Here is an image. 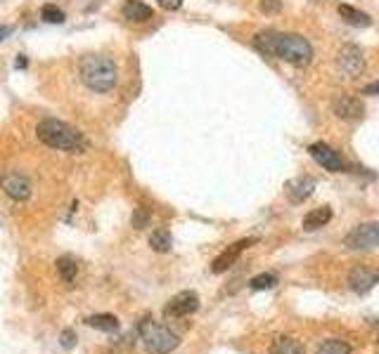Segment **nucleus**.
Wrapping results in <instances>:
<instances>
[{
    "label": "nucleus",
    "mask_w": 379,
    "mask_h": 354,
    "mask_svg": "<svg viewBox=\"0 0 379 354\" xmlns=\"http://www.w3.org/2000/svg\"><path fill=\"white\" fill-rule=\"evenodd\" d=\"M254 45L265 57H278L292 67H308L313 59V47L304 35L299 33H278V31H261L256 33Z\"/></svg>",
    "instance_id": "1"
},
{
    "label": "nucleus",
    "mask_w": 379,
    "mask_h": 354,
    "mask_svg": "<svg viewBox=\"0 0 379 354\" xmlns=\"http://www.w3.org/2000/svg\"><path fill=\"white\" fill-rule=\"evenodd\" d=\"M36 135L45 147L60 149V152L81 154V152H86V147H88V139L83 137V132L79 130V127L62 123V120H57V118H43L40 120V123L36 125Z\"/></svg>",
    "instance_id": "2"
},
{
    "label": "nucleus",
    "mask_w": 379,
    "mask_h": 354,
    "mask_svg": "<svg viewBox=\"0 0 379 354\" xmlns=\"http://www.w3.org/2000/svg\"><path fill=\"white\" fill-rule=\"evenodd\" d=\"M79 74L86 88L95 92H109L116 85V64L107 55H86L79 64Z\"/></svg>",
    "instance_id": "3"
},
{
    "label": "nucleus",
    "mask_w": 379,
    "mask_h": 354,
    "mask_svg": "<svg viewBox=\"0 0 379 354\" xmlns=\"http://www.w3.org/2000/svg\"><path fill=\"white\" fill-rule=\"evenodd\" d=\"M140 336H143L145 350L150 354H168L178 347V336L168 326L154 324L150 316L140 321Z\"/></svg>",
    "instance_id": "4"
},
{
    "label": "nucleus",
    "mask_w": 379,
    "mask_h": 354,
    "mask_svg": "<svg viewBox=\"0 0 379 354\" xmlns=\"http://www.w3.org/2000/svg\"><path fill=\"white\" fill-rule=\"evenodd\" d=\"M308 154H311V159L318 163V166L329 170V173H344V170H346V161L341 159V154L334 152L325 142H315V144H311L308 147Z\"/></svg>",
    "instance_id": "5"
},
{
    "label": "nucleus",
    "mask_w": 379,
    "mask_h": 354,
    "mask_svg": "<svg viewBox=\"0 0 379 354\" xmlns=\"http://www.w3.org/2000/svg\"><path fill=\"white\" fill-rule=\"evenodd\" d=\"M344 244H346L351 251H370V248H377L379 246V222L356 227Z\"/></svg>",
    "instance_id": "6"
},
{
    "label": "nucleus",
    "mask_w": 379,
    "mask_h": 354,
    "mask_svg": "<svg viewBox=\"0 0 379 354\" xmlns=\"http://www.w3.org/2000/svg\"><path fill=\"white\" fill-rule=\"evenodd\" d=\"M336 67H339L344 74L356 78L361 76L365 71V57H363V50L358 45H341V50L336 52Z\"/></svg>",
    "instance_id": "7"
},
{
    "label": "nucleus",
    "mask_w": 379,
    "mask_h": 354,
    "mask_svg": "<svg viewBox=\"0 0 379 354\" xmlns=\"http://www.w3.org/2000/svg\"><path fill=\"white\" fill-rule=\"evenodd\" d=\"M0 187H3V191L10 198H15V201H26L31 196V182L24 175L12 173V170L0 177Z\"/></svg>",
    "instance_id": "8"
},
{
    "label": "nucleus",
    "mask_w": 379,
    "mask_h": 354,
    "mask_svg": "<svg viewBox=\"0 0 379 354\" xmlns=\"http://www.w3.org/2000/svg\"><path fill=\"white\" fill-rule=\"evenodd\" d=\"M256 244V239H242V241H235L233 246L230 248H226V251H223L219 258L214 260V265H212V272L214 274H221V272H226V269H230L237 262V258H240V255L247 251L249 246H254Z\"/></svg>",
    "instance_id": "9"
},
{
    "label": "nucleus",
    "mask_w": 379,
    "mask_h": 354,
    "mask_svg": "<svg viewBox=\"0 0 379 354\" xmlns=\"http://www.w3.org/2000/svg\"><path fill=\"white\" fill-rule=\"evenodd\" d=\"M199 309V297L192 290H182L166 304V314L168 316H190Z\"/></svg>",
    "instance_id": "10"
},
{
    "label": "nucleus",
    "mask_w": 379,
    "mask_h": 354,
    "mask_svg": "<svg viewBox=\"0 0 379 354\" xmlns=\"http://www.w3.org/2000/svg\"><path fill=\"white\" fill-rule=\"evenodd\" d=\"M315 182L313 177H308V175H301V177H294V180L287 182V187H285V194L287 198H290L292 203H304L308 196L315 191Z\"/></svg>",
    "instance_id": "11"
},
{
    "label": "nucleus",
    "mask_w": 379,
    "mask_h": 354,
    "mask_svg": "<svg viewBox=\"0 0 379 354\" xmlns=\"http://www.w3.org/2000/svg\"><path fill=\"white\" fill-rule=\"evenodd\" d=\"M348 283L351 288L356 290V293H368L379 283V274L375 269H368V267H356L353 272L348 274Z\"/></svg>",
    "instance_id": "12"
},
{
    "label": "nucleus",
    "mask_w": 379,
    "mask_h": 354,
    "mask_svg": "<svg viewBox=\"0 0 379 354\" xmlns=\"http://www.w3.org/2000/svg\"><path fill=\"white\" fill-rule=\"evenodd\" d=\"M332 109L341 120H358V118H363L365 106L361 99H356V97H339V99H334Z\"/></svg>",
    "instance_id": "13"
},
{
    "label": "nucleus",
    "mask_w": 379,
    "mask_h": 354,
    "mask_svg": "<svg viewBox=\"0 0 379 354\" xmlns=\"http://www.w3.org/2000/svg\"><path fill=\"white\" fill-rule=\"evenodd\" d=\"M121 14L131 24H145V21L152 19V7L145 5L143 0H126L121 7Z\"/></svg>",
    "instance_id": "14"
},
{
    "label": "nucleus",
    "mask_w": 379,
    "mask_h": 354,
    "mask_svg": "<svg viewBox=\"0 0 379 354\" xmlns=\"http://www.w3.org/2000/svg\"><path fill=\"white\" fill-rule=\"evenodd\" d=\"M329 219H332V208L322 205V208H315L308 212L304 217V222H301V227H304L306 232H315V229H320V227H325Z\"/></svg>",
    "instance_id": "15"
},
{
    "label": "nucleus",
    "mask_w": 379,
    "mask_h": 354,
    "mask_svg": "<svg viewBox=\"0 0 379 354\" xmlns=\"http://www.w3.org/2000/svg\"><path fill=\"white\" fill-rule=\"evenodd\" d=\"M270 354H306V352H304V345H301L297 338L280 336V338L273 340Z\"/></svg>",
    "instance_id": "16"
},
{
    "label": "nucleus",
    "mask_w": 379,
    "mask_h": 354,
    "mask_svg": "<svg viewBox=\"0 0 379 354\" xmlns=\"http://www.w3.org/2000/svg\"><path fill=\"white\" fill-rule=\"evenodd\" d=\"M339 17L346 21V24H351V26L365 28V26L372 24V17H370V14L356 10V7H351V5H339Z\"/></svg>",
    "instance_id": "17"
},
{
    "label": "nucleus",
    "mask_w": 379,
    "mask_h": 354,
    "mask_svg": "<svg viewBox=\"0 0 379 354\" xmlns=\"http://www.w3.org/2000/svg\"><path fill=\"white\" fill-rule=\"evenodd\" d=\"M88 326H93V329L102 331V333H116L121 329V324H119V319L114 314H93L86 319Z\"/></svg>",
    "instance_id": "18"
},
{
    "label": "nucleus",
    "mask_w": 379,
    "mask_h": 354,
    "mask_svg": "<svg viewBox=\"0 0 379 354\" xmlns=\"http://www.w3.org/2000/svg\"><path fill=\"white\" fill-rule=\"evenodd\" d=\"M150 246H152L157 253H168V251H171V246H173L171 232H168V229H157V232H152V234H150Z\"/></svg>",
    "instance_id": "19"
},
{
    "label": "nucleus",
    "mask_w": 379,
    "mask_h": 354,
    "mask_svg": "<svg viewBox=\"0 0 379 354\" xmlns=\"http://www.w3.org/2000/svg\"><path fill=\"white\" fill-rule=\"evenodd\" d=\"M57 274L62 281L72 283L76 279V274H79V265L72 260V258H60L57 260Z\"/></svg>",
    "instance_id": "20"
},
{
    "label": "nucleus",
    "mask_w": 379,
    "mask_h": 354,
    "mask_svg": "<svg viewBox=\"0 0 379 354\" xmlns=\"http://www.w3.org/2000/svg\"><path fill=\"white\" fill-rule=\"evenodd\" d=\"M318 354H351V347L344 343V340H325L320 347H318Z\"/></svg>",
    "instance_id": "21"
},
{
    "label": "nucleus",
    "mask_w": 379,
    "mask_h": 354,
    "mask_svg": "<svg viewBox=\"0 0 379 354\" xmlns=\"http://www.w3.org/2000/svg\"><path fill=\"white\" fill-rule=\"evenodd\" d=\"M249 286L254 288V290H268V288H275V286H278V276L273 274V272L258 274V276H254V279H251Z\"/></svg>",
    "instance_id": "22"
},
{
    "label": "nucleus",
    "mask_w": 379,
    "mask_h": 354,
    "mask_svg": "<svg viewBox=\"0 0 379 354\" xmlns=\"http://www.w3.org/2000/svg\"><path fill=\"white\" fill-rule=\"evenodd\" d=\"M40 19L48 21V24H62V21L67 19V14L62 12L57 5H43V10H40Z\"/></svg>",
    "instance_id": "23"
},
{
    "label": "nucleus",
    "mask_w": 379,
    "mask_h": 354,
    "mask_svg": "<svg viewBox=\"0 0 379 354\" xmlns=\"http://www.w3.org/2000/svg\"><path fill=\"white\" fill-rule=\"evenodd\" d=\"M150 217H152L150 208H147V205H138V208L133 210V227H136V229H143V227L150 222Z\"/></svg>",
    "instance_id": "24"
},
{
    "label": "nucleus",
    "mask_w": 379,
    "mask_h": 354,
    "mask_svg": "<svg viewBox=\"0 0 379 354\" xmlns=\"http://www.w3.org/2000/svg\"><path fill=\"white\" fill-rule=\"evenodd\" d=\"M261 10L265 14H275L282 10V3H280V0H261Z\"/></svg>",
    "instance_id": "25"
},
{
    "label": "nucleus",
    "mask_w": 379,
    "mask_h": 354,
    "mask_svg": "<svg viewBox=\"0 0 379 354\" xmlns=\"http://www.w3.org/2000/svg\"><path fill=\"white\" fill-rule=\"evenodd\" d=\"M60 343H62V347H65V350H72V347L76 345V333L74 331H62Z\"/></svg>",
    "instance_id": "26"
},
{
    "label": "nucleus",
    "mask_w": 379,
    "mask_h": 354,
    "mask_svg": "<svg viewBox=\"0 0 379 354\" xmlns=\"http://www.w3.org/2000/svg\"><path fill=\"white\" fill-rule=\"evenodd\" d=\"M159 5L164 7V10H178L182 5V0H159Z\"/></svg>",
    "instance_id": "27"
},
{
    "label": "nucleus",
    "mask_w": 379,
    "mask_h": 354,
    "mask_svg": "<svg viewBox=\"0 0 379 354\" xmlns=\"http://www.w3.org/2000/svg\"><path fill=\"white\" fill-rule=\"evenodd\" d=\"M363 95H379V81L365 85V88H363Z\"/></svg>",
    "instance_id": "28"
},
{
    "label": "nucleus",
    "mask_w": 379,
    "mask_h": 354,
    "mask_svg": "<svg viewBox=\"0 0 379 354\" xmlns=\"http://www.w3.org/2000/svg\"><path fill=\"white\" fill-rule=\"evenodd\" d=\"M10 33H12V28H10V26H0V42H3L5 38H8Z\"/></svg>",
    "instance_id": "29"
},
{
    "label": "nucleus",
    "mask_w": 379,
    "mask_h": 354,
    "mask_svg": "<svg viewBox=\"0 0 379 354\" xmlns=\"http://www.w3.org/2000/svg\"><path fill=\"white\" fill-rule=\"evenodd\" d=\"M17 67H19V69H26V59H24V55H19V59H17Z\"/></svg>",
    "instance_id": "30"
}]
</instances>
